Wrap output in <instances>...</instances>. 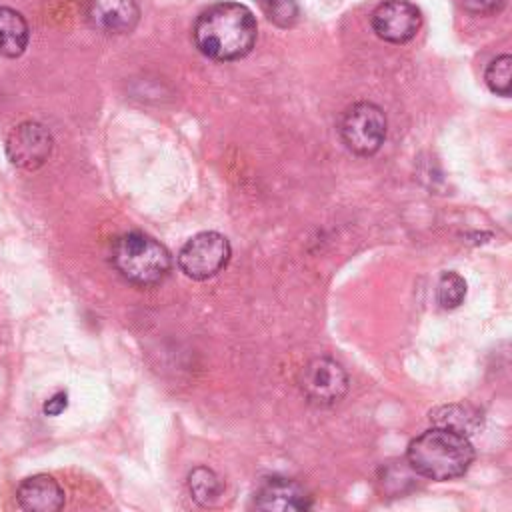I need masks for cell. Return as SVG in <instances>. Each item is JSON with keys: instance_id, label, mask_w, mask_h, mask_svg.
<instances>
[{"instance_id": "cell-17", "label": "cell", "mask_w": 512, "mask_h": 512, "mask_svg": "<svg viewBox=\"0 0 512 512\" xmlns=\"http://www.w3.org/2000/svg\"><path fill=\"white\" fill-rule=\"evenodd\" d=\"M260 10L266 14V18L280 26V28H290L296 24L300 8L296 0H256Z\"/></svg>"}, {"instance_id": "cell-12", "label": "cell", "mask_w": 512, "mask_h": 512, "mask_svg": "<svg viewBox=\"0 0 512 512\" xmlns=\"http://www.w3.org/2000/svg\"><path fill=\"white\" fill-rule=\"evenodd\" d=\"M430 420L434 426L470 436L482 426V412L468 402H454L434 408L430 412Z\"/></svg>"}, {"instance_id": "cell-2", "label": "cell", "mask_w": 512, "mask_h": 512, "mask_svg": "<svg viewBox=\"0 0 512 512\" xmlns=\"http://www.w3.org/2000/svg\"><path fill=\"white\" fill-rule=\"evenodd\" d=\"M406 460L418 476L444 482L466 474L474 460V448L468 436L432 426L408 444Z\"/></svg>"}, {"instance_id": "cell-5", "label": "cell", "mask_w": 512, "mask_h": 512, "mask_svg": "<svg viewBox=\"0 0 512 512\" xmlns=\"http://www.w3.org/2000/svg\"><path fill=\"white\" fill-rule=\"evenodd\" d=\"M232 248L224 234L206 230L192 236L178 252L180 270L192 280H208L230 262Z\"/></svg>"}, {"instance_id": "cell-13", "label": "cell", "mask_w": 512, "mask_h": 512, "mask_svg": "<svg viewBox=\"0 0 512 512\" xmlns=\"http://www.w3.org/2000/svg\"><path fill=\"white\" fill-rule=\"evenodd\" d=\"M30 30L24 16L8 6H0V54L18 58L28 46Z\"/></svg>"}, {"instance_id": "cell-6", "label": "cell", "mask_w": 512, "mask_h": 512, "mask_svg": "<svg viewBox=\"0 0 512 512\" xmlns=\"http://www.w3.org/2000/svg\"><path fill=\"white\" fill-rule=\"evenodd\" d=\"M300 390L316 406L338 404L348 392L346 370L328 356L312 358L300 372Z\"/></svg>"}, {"instance_id": "cell-3", "label": "cell", "mask_w": 512, "mask_h": 512, "mask_svg": "<svg viewBox=\"0 0 512 512\" xmlns=\"http://www.w3.org/2000/svg\"><path fill=\"white\" fill-rule=\"evenodd\" d=\"M112 264L134 286L160 284L172 270V256L158 240L144 232H126L112 244Z\"/></svg>"}, {"instance_id": "cell-15", "label": "cell", "mask_w": 512, "mask_h": 512, "mask_svg": "<svg viewBox=\"0 0 512 512\" xmlns=\"http://www.w3.org/2000/svg\"><path fill=\"white\" fill-rule=\"evenodd\" d=\"M484 82L490 92L508 98L512 94V58L510 54L496 56L484 72Z\"/></svg>"}, {"instance_id": "cell-9", "label": "cell", "mask_w": 512, "mask_h": 512, "mask_svg": "<svg viewBox=\"0 0 512 512\" xmlns=\"http://www.w3.org/2000/svg\"><path fill=\"white\" fill-rule=\"evenodd\" d=\"M86 18L102 34H128L140 20L136 0H86Z\"/></svg>"}, {"instance_id": "cell-8", "label": "cell", "mask_w": 512, "mask_h": 512, "mask_svg": "<svg viewBox=\"0 0 512 512\" xmlns=\"http://www.w3.org/2000/svg\"><path fill=\"white\" fill-rule=\"evenodd\" d=\"M52 134L38 122L18 124L6 140L10 162L22 170H38L52 154Z\"/></svg>"}, {"instance_id": "cell-10", "label": "cell", "mask_w": 512, "mask_h": 512, "mask_svg": "<svg viewBox=\"0 0 512 512\" xmlns=\"http://www.w3.org/2000/svg\"><path fill=\"white\" fill-rule=\"evenodd\" d=\"M254 506L268 512H300L312 506V496L300 482L292 478H268L256 490Z\"/></svg>"}, {"instance_id": "cell-7", "label": "cell", "mask_w": 512, "mask_h": 512, "mask_svg": "<svg viewBox=\"0 0 512 512\" xmlns=\"http://www.w3.org/2000/svg\"><path fill=\"white\" fill-rule=\"evenodd\" d=\"M370 24L378 38L392 44H404L418 34L422 12L408 0H384L372 10Z\"/></svg>"}, {"instance_id": "cell-19", "label": "cell", "mask_w": 512, "mask_h": 512, "mask_svg": "<svg viewBox=\"0 0 512 512\" xmlns=\"http://www.w3.org/2000/svg\"><path fill=\"white\" fill-rule=\"evenodd\" d=\"M66 406H68V396H66V392H56L54 396H50V398L46 400V404H44V414H46V416H58V414H62V412L66 410Z\"/></svg>"}, {"instance_id": "cell-4", "label": "cell", "mask_w": 512, "mask_h": 512, "mask_svg": "<svg viewBox=\"0 0 512 512\" xmlns=\"http://www.w3.org/2000/svg\"><path fill=\"white\" fill-rule=\"evenodd\" d=\"M338 134L352 154L372 156L386 140V116L374 102H354L342 112Z\"/></svg>"}, {"instance_id": "cell-18", "label": "cell", "mask_w": 512, "mask_h": 512, "mask_svg": "<svg viewBox=\"0 0 512 512\" xmlns=\"http://www.w3.org/2000/svg\"><path fill=\"white\" fill-rule=\"evenodd\" d=\"M460 4L470 14L492 16V14H498L506 6V0H460Z\"/></svg>"}, {"instance_id": "cell-16", "label": "cell", "mask_w": 512, "mask_h": 512, "mask_svg": "<svg viewBox=\"0 0 512 512\" xmlns=\"http://www.w3.org/2000/svg\"><path fill=\"white\" fill-rule=\"evenodd\" d=\"M466 298V280L458 272H442L436 286V300L444 310L458 308Z\"/></svg>"}, {"instance_id": "cell-1", "label": "cell", "mask_w": 512, "mask_h": 512, "mask_svg": "<svg viewBox=\"0 0 512 512\" xmlns=\"http://www.w3.org/2000/svg\"><path fill=\"white\" fill-rule=\"evenodd\" d=\"M258 26L250 8L238 2L208 6L192 28L196 48L212 60L228 62L244 58L256 44Z\"/></svg>"}, {"instance_id": "cell-11", "label": "cell", "mask_w": 512, "mask_h": 512, "mask_svg": "<svg viewBox=\"0 0 512 512\" xmlns=\"http://www.w3.org/2000/svg\"><path fill=\"white\" fill-rule=\"evenodd\" d=\"M16 500L28 512H56L64 506V490L52 476L34 474L22 480Z\"/></svg>"}, {"instance_id": "cell-14", "label": "cell", "mask_w": 512, "mask_h": 512, "mask_svg": "<svg viewBox=\"0 0 512 512\" xmlns=\"http://www.w3.org/2000/svg\"><path fill=\"white\" fill-rule=\"evenodd\" d=\"M188 490L200 506H210L222 494V480L212 468L196 466L188 474Z\"/></svg>"}]
</instances>
